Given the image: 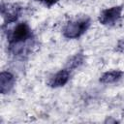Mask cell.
Segmentation results:
<instances>
[{"mask_svg": "<svg viewBox=\"0 0 124 124\" xmlns=\"http://www.w3.org/2000/svg\"><path fill=\"white\" fill-rule=\"evenodd\" d=\"M122 12H123L122 6H112V7L107 8L100 13L98 16V20L102 25L112 26L116 24L118 20L121 18Z\"/></svg>", "mask_w": 124, "mask_h": 124, "instance_id": "cell-3", "label": "cell"}, {"mask_svg": "<svg viewBox=\"0 0 124 124\" xmlns=\"http://www.w3.org/2000/svg\"><path fill=\"white\" fill-rule=\"evenodd\" d=\"M124 72L120 71V70H112V71H108L106 73H104L101 77H100V82L105 83V84H109V83H114L116 81H118L119 79H121V78L123 77Z\"/></svg>", "mask_w": 124, "mask_h": 124, "instance_id": "cell-7", "label": "cell"}, {"mask_svg": "<svg viewBox=\"0 0 124 124\" xmlns=\"http://www.w3.org/2000/svg\"><path fill=\"white\" fill-rule=\"evenodd\" d=\"M8 50L13 55H23L34 46V34L27 22H19L7 33Z\"/></svg>", "mask_w": 124, "mask_h": 124, "instance_id": "cell-1", "label": "cell"}, {"mask_svg": "<svg viewBox=\"0 0 124 124\" xmlns=\"http://www.w3.org/2000/svg\"><path fill=\"white\" fill-rule=\"evenodd\" d=\"M21 14V7L16 3H2L1 16L5 25L16 22Z\"/></svg>", "mask_w": 124, "mask_h": 124, "instance_id": "cell-4", "label": "cell"}, {"mask_svg": "<svg viewBox=\"0 0 124 124\" xmlns=\"http://www.w3.org/2000/svg\"><path fill=\"white\" fill-rule=\"evenodd\" d=\"M91 19L88 16H82L68 21L63 27V36L67 39H78L81 37L90 27Z\"/></svg>", "mask_w": 124, "mask_h": 124, "instance_id": "cell-2", "label": "cell"}, {"mask_svg": "<svg viewBox=\"0 0 124 124\" xmlns=\"http://www.w3.org/2000/svg\"><path fill=\"white\" fill-rule=\"evenodd\" d=\"M85 60V57H84V54L81 53V52H78V53H76L74 55H72L66 62V67L68 70L72 71L74 69H77L78 67H80L83 62Z\"/></svg>", "mask_w": 124, "mask_h": 124, "instance_id": "cell-8", "label": "cell"}, {"mask_svg": "<svg viewBox=\"0 0 124 124\" xmlns=\"http://www.w3.org/2000/svg\"><path fill=\"white\" fill-rule=\"evenodd\" d=\"M16 84V77L9 71H2L0 74V92L5 95L12 91Z\"/></svg>", "mask_w": 124, "mask_h": 124, "instance_id": "cell-6", "label": "cell"}, {"mask_svg": "<svg viewBox=\"0 0 124 124\" xmlns=\"http://www.w3.org/2000/svg\"><path fill=\"white\" fill-rule=\"evenodd\" d=\"M71 77V71L68 70L67 68H64L62 70H59L58 72H56L48 80L47 84L49 87L51 88H58V87H62L65 84H67V82L69 81Z\"/></svg>", "mask_w": 124, "mask_h": 124, "instance_id": "cell-5", "label": "cell"}, {"mask_svg": "<svg viewBox=\"0 0 124 124\" xmlns=\"http://www.w3.org/2000/svg\"><path fill=\"white\" fill-rule=\"evenodd\" d=\"M35 1L42 3L43 5H45V6L47 7V8H50V7H52L53 5H55L57 2H59V0H35Z\"/></svg>", "mask_w": 124, "mask_h": 124, "instance_id": "cell-9", "label": "cell"}]
</instances>
